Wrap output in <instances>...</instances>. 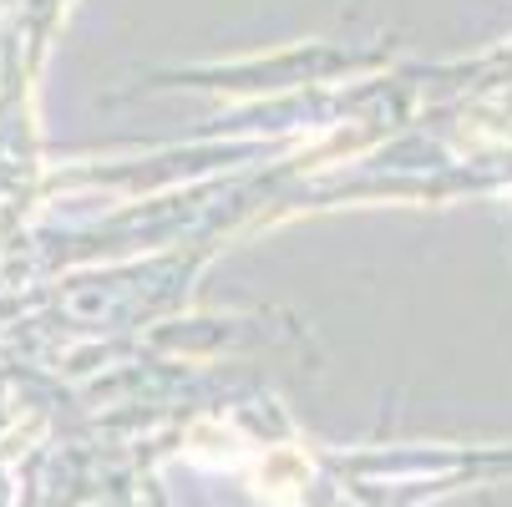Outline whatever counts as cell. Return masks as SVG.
Returning <instances> with one entry per match:
<instances>
[{"label": "cell", "instance_id": "cell-1", "mask_svg": "<svg viewBox=\"0 0 512 507\" xmlns=\"http://www.w3.org/2000/svg\"><path fill=\"white\" fill-rule=\"evenodd\" d=\"M254 482H259V492H269V497L284 502L295 487H305V457L300 452H269Z\"/></svg>", "mask_w": 512, "mask_h": 507}]
</instances>
